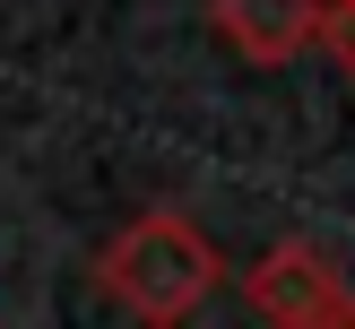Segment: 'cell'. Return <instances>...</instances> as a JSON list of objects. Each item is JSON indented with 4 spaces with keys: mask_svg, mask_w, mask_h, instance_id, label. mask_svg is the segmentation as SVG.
Here are the masks:
<instances>
[{
    "mask_svg": "<svg viewBox=\"0 0 355 329\" xmlns=\"http://www.w3.org/2000/svg\"><path fill=\"white\" fill-rule=\"evenodd\" d=\"M96 286L113 294L139 329H182L191 312L225 286V260H217V234H208L191 208H139L96 251Z\"/></svg>",
    "mask_w": 355,
    "mask_h": 329,
    "instance_id": "obj_1",
    "label": "cell"
},
{
    "mask_svg": "<svg viewBox=\"0 0 355 329\" xmlns=\"http://www.w3.org/2000/svg\"><path fill=\"white\" fill-rule=\"evenodd\" d=\"M243 294H252V312L269 329H329L338 312H355V277L321 242H277V251H260L252 277H243Z\"/></svg>",
    "mask_w": 355,
    "mask_h": 329,
    "instance_id": "obj_2",
    "label": "cell"
},
{
    "mask_svg": "<svg viewBox=\"0 0 355 329\" xmlns=\"http://www.w3.org/2000/svg\"><path fill=\"white\" fill-rule=\"evenodd\" d=\"M208 26L234 61L252 69H286L295 52H312V26H321V0H208Z\"/></svg>",
    "mask_w": 355,
    "mask_h": 329,
    "instance_id": "obj_3",
    "label": "cell"
},
{
    "mask_svg": "<svg viewBox=\"0 0 355 329\" xmlns=\"http://www.w3.org/2000/svg\"><path fill=\"white\" fill-rule=\"evenodd\" d=\"M312 44H321L329 61L355 78V0H321V26H312Z\"/></svg>",
    "mask_w": 355,
    "mask_h": 329,
    "instance_id": "obj_4",
    "label": "cell"
},
{
    "mask_svg": "<svg viewBox=\"0 0 355 329\" xmlns=\"http://www.w3.org/2000/svg\"><path fill=\"white\" fill-rule=\"evenodd\" d=\"M329 329H355V312H338V321H329Z\"/></svg>",
    "mask_w": 355,
    "mask_h": 329,
    "instance_id": "obj_5",
    "label": "cell"
}]
</instances>
